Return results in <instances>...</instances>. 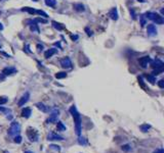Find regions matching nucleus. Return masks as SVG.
Listing matches in <instances>:
<instances>
[{
    "label": "nucleus",
    "instance_id": "nucleus-1",
    "mask_svg": "<svg viewBox=\"0 0 164 153\" xmlns=\"http://www.w3.org/2000/svg\"><path fill=\"white\" fill-rule=\"evenodd\" d=\"M70 113L72 114L73 118H74V123H75V131H76V135L78 137L81 135V129H82V123H81V115L78 112L77 108L75 105H72L69 109Z\"/></svg>",
    "mask_w": 164,
    "mask_h": 153
},
{
    "label": "nucleus",
    "instance_id": "nucleus-2",
    "mask_svg": "<svg viewBox=\"0 0 164 153\" xmlns=\"http://www.w3.org/2000/svg\"><path fill=\"white\" fill-rule=\"evenodd\" d=\"M145 17L146 18H149V19H151V20H153L154 23H156L157 25H162L163 23H164V19H163V16L162 15H160V14H158L157 12H146L145 14Z\"/></svg>",
    "mask_w": 164,
    "mask_h": 153
},
{
    "label": "nucleus",
    "instance_id": "nucleus-3",
    "mask_svg": "<svg viewBox=\"0 0 164 153\" xmlns=\"http://www.w3.org/2000/svg\"><path fill=\"white\" fill-rule=\"evenodd\" d=\"M20 131H21V126H20V124H19L18 122H15V121H14L12 124H10V128H9V130H8V135L15 137V136L19 135Z\"/></svg>",
    "mask_w": 164,
    "mask_h": 153
},
{
    "label": "nucleus",
    "instance_id": "nucleus-4",
    "mask_svg": "<svg viewBox=\"0 0 164 153\" xmlns=\"http://www.w3.org/2000/svg\"><path fill=\"white\" fill-rule=\"evenodd\" d=\"M60 116V110L58 108H53L51 113L49 114V117L47 118V123L49 124H53V123H57L58 122V118Z\"/></svg>",
    "mask_w": 164,
    "mask_h": 153
},
{
    "label": "nucleus",
    "instance_id": "nucleus-5",
    "mask_svg": "<svg viewBox=\"0 0 164 153\" xmlns=\"http://www.w3.org/2000/svg\"><path fill=\"white\" fill-rule=\"evenodd\" d=\"M27 135H28L30 141H32V142H37L38 139H39V135H38V133H37L36 130L29 129L28 132H27Z\"/></svg>",
    "mask_w": 164,
    "mask_h": 153
},
{
    "label": "nucleus",
    "instance_id": "nucleus-6",
    "mask_svg": "<svg viewBox=\"0 0 164 153\" xmlns=\"http://www.w3.org/2000/svg\"><path fill=\"white\" fill-rule=\"evenodd\" d=\"M61 65L62 68L68 70V69H72L73 68V64H72V61L69 57H64L61 59Z\"/></svg>",
    "mask_w": 164,
    "mask_h": 153
},
{
    "label": "nucleus",
    "instance_id": "nucleus-7",
    "mask_svg": "<svg viewBox=\"0 0 164 153\" xmlns=\"http://www.w3.org/2000/svg\"><path fill=\"white\" fill-rule=\"evenodd\" d=\"M152 61L151 57L150 56H143V57H140L138 59V62H139V65L143 69H146L148 67V63H150Z\"/></svg>",
    "mask_w": 164,
    "mask_h": 153
},
{
    "label": "nucleus",
    "instance_id": "nucleus-8",
    "mask_svg": "<svg viewBox=\"0 0 164 153\" xmlns=\"http://www.w3.org/2000/svg\"><path fill=\"white\" fill-rule=\"evenodd\" d=\"M27 23L28 24H30L29 26H30V30L33 32V33H40V30H39V27H38V25H37V23H35L34 20H30V19H28L27 20Z\"/></svg>",
    "mask_w": 164,
    "mask_h": 153
},
{
    "label": "nucleus",
    "instance_id": "nucleus-9",
    "mask_svg": "<svg viewBox=\"0 0 164 153\" xmlns=\"http://www.w3.org/2000/svg\"><path fill=\"white\" fill-rule=\"evenodd\" d=\"M29 99H30V93H29V92H26L23 96L21 97L20 101L18 102V105H19V106H23V105H25V104L29 101Z\"/></svg>",
    "mask_w": 164,
    "mask_h": 153
},
{
    "label": "nucleus",
    "instance_id": "nucleus-10",
    "mask_svg": "<svg viewBox=\"0 0 164 153\" xmlns=\"http://www.w3.org/2000/svg\"><path fill=\"white\" fill-rule=\"evenodd\" d=\"M147 33H148L149 36H156L157 29H156L155 25H153V24L148 25V27H147Z\"/></svg>",
    "mask_w": 164,
    "mask_h": 153
},
{
    "label": "nucleus",
    "instance_id": "nucleus-11",
    "mask_svg": "<svg viewBox=\"0 0 164 153\" xmlns=\"http://www.w3.org/2000/svg\"><path fill=\"white\" fill-rule=\"evenodd\" d=\"M150 63H151V67L154 69V70H155V69L164 68V63H163V61L160 60V59H155L154 61H151Z\"/></svg>",
    "mask_w": 164,
    "mask_h": 153
},
{
    "label": "nucleus",
    "instance_id": "nucleus-12",
    "mask_svg": "<svg viewBox=\"0 0 164 153\" xmlns=\"http://www.w3.org/2000/svg\"><path fill=\"white\" fill-rule=\"evenodd\" d=\"M47 140L48 141H56V140H59V141H62L64 140V138L58 134H54V133H49L47 135Z\"/></svg>",
    "mask_w": 164,
    "mask_h": 153
},
{
    "label": "nucleus",
    "instance_id": "nucleus-13",
    "mask_svg": "<svg viewBox=\"0 0 164 153\" xmlns=\"http://www.w3.org/2000/svg\"><path fill=\"white\" fill-rule=\"evenodd\" d=\"M17 73V69L16 68H5L2 70V75L4 76H10V75H14Z\"/></svg>",
    "mask_w": 164,
    "mask_h": 153
},
{
    "label": "nucleus",
    "instance_id": "nucleus-14",
    "mask_svg": "<svg viewBox=\"0 0 164 153\" xmlns=\"http://www.w3.org/2000/svg\"><path fill=\"white\" fill-rule=\"evenodd\" d=\"M109 16H110L113 20H117L118 19V11H117V8L114 7L110 10V12H109Z\"/></svg>",
    "mask_w": 164,
    "mask_h": 153
},
{
    "label": "nucleus",
    "instance_id": "nucleus-15",
    "mask_svg": "<svg viewBox=\"0 0 164 153\" xmlns=\"http://www.w3.org/2000/svg\"><path fill=\"white\" fill-rule=\"evenodd\" d=\"M57 49L56 48H50V49H48L47 51H45L44 52V57L45 58H49V57H51L52 55H54V54L57 53Z\"/></svg>",
    "mask_w": 164,
    "mask_h": 153
},
{
    "label": "nucleus",
    "instance_id": "nucleus-16",
    "mask_svg": "<svg viewBox=\"0 0 164 153\" xmlns=\"http://www.w3.org/2000/svg\"><path fill=\"white\" fill-rule=\"evenodd\" d=\"M36 107L39 109V110H41L42 112H47V111H48V107H47L45 104L41 103V102L36 103Z\"/></svg>",
    "mask_w": 164,
    "mask_h": 153
},
{
    "label": "nucleus",
    "instance_id": "nucleus-17",
    "mask_svg": "<svg viewBox=\"0 0 164 153\" xmlns=\"http://www.w3.org/2000/svg\"><path fill=\"white\" fill-rule=\"evenodd\" d=\"M31 113H32V111H31V108L26 107L25 109H23V111H22V116L25 117V118H28V117H30V116H31Z\"/></svg>",
    "mask_w": 164,
    "mask_h": 153
},
{
    "label": "nucleus",
    "instance_id": "nucleus-18",
    "mask_svg": "<svg viewBox=\"0 0 164 153\" xmlns=\"http://www.w3.org/2000/svg\"><path fill=\"white\" fill-rule=\"evenodd\" d=\"M73 7L75 10H77V11H84L85 10V7L82 3H75V4H73Z\"/></svg>",
    "mask_w": 164,
    "mask_h": 153
},
{
    "label": "nucleus",
    "instance_id": "nucleus-19",
    "mask_svg": "<svg viewBox=\"0 0 164 153\" xmlns=\"http://www.w3.org/2000/svg\"><path fill=\"white\" fill-rule=\"evenodd\" d=\"M51 24H52V26H53L54 28H56L57 30H59V31H62V30L65 29V27L62 26V24L58 23V21H56V20H52V21H51Z\"/></svg>",
    "mask_w": 164,
    "mask_h": 153
},
{
    "label": "nucleus",
    "instance_id": "nucleus-20",
    "mask_svg": "<svg viewBox=\"0 0 164 153\" xmlns=\"http://www.w3.org/2000/svg\"><path fill=\"white\" fill-rule=\"evenodd\" d=\"M22 10H23V11H27L30 14H36V9L32 8V7H24V8H22Z\"/></svg>",
    "mask_w": 164,
    "mask_h": 153
},
{
    "label": "nucleus",
    "instance_id": "nucleus-21",
    "mask_svg": "<svg viewBox=\"0 0 164 153\" xmlns=\"http://www.w3.org/2000/svg\"><path fill=\"white\" fill-rule=\"evenodd\" d=\"M57 130L60 131V132H65L66 130H67V128H66V126L62 123V122H58V126H57Z\"/></svg>",
    "mask_w": 164,
    "mask_h": 153
},
{
    "label": "nucleus",
    "instance_id": "nucleus-22",
    "mask_svg": "<svg viewBox=\"0 0 164 153\" xmlns=\"http://www.w3.org/2000/svg\"><path fill=\"white\" fill-rule=\"evenodd\" d=\"M146 79L148 80V82H150L151 84H155L156 82V78H155V76H152V75H146Z\"/></svg>",
    "mask_w": 164,
    "mask_h": 153
},
{
    "label": "nucleus",
    "instance_id": "nucleus-23",
    "mask_svg": "<svg viewBox=\"0 0 164 153\" xmlns=\"http://www.w3.org/2000/svg\"><path fill=\"white\" fill-rule=\"evenodd\" d=\"M139 129H140V131H141L143 133H146V132H148V131L151 129V126L148 125V124H144V125H141V126L139 127Z\"/></svg>",
    "mask_w": 164,
    "mask_h": 153
},
{
    "label": "nucleus",
    "instance_id": "nucleus-24",
    "mask_svg": "<svg viewBox=\"0 0 164 153\" xmlns=\"http://www.w3.org/2000/svg\"><path fill=\"white\" fill-rule=\"evenodd\" d=\"M45 4L49 7H54L57 5V0H44Z\"/></svg>",
    "mask_w": 164,
    "mask_h": 153
},
{
    "label": "nucleus",
    "instance_id": "nucleus-25",
    "mask_svg": "<svg viewBox=\"0 0 164 153\" xmlns=\"http://www.w3.org/2000/svg\"><path fill=\"white\" fill-rule=\"evenodd\" d=\"M66 76H67V73L66 72H60V73L56 74L57 79H64V78H66Z\"/></svg>",
    "mask_w": 164,
    "mask_h": 153
},
{
    "label": "nucleus",
    "instance_id": "nucleus-26",
    "mask_svg": "<svg viewBox=\"0 0 164 153\" xmlns=\"http://www.w3.org/2000/svg\"><path fill=\"white\" fill-rule=\"evenodd\" d=\"M161 73H163V68H160V69H155L154 71L152 72V76H158V75H160Z\"/></svg>",
    "mask_w": 164,
    "mask_h": 153
},
{
    "label": "nucleus",
    "instance_id": "nucleus-27",
    "mask_svg": "<svg viewBox=\"0 0 164 153\" xmlns=\"http://www.w3.org/2000/svg\"><path fill=\"white\" fill-rule=\"evenodd\" d=\"M78 143L80 144V145H86L87 144V141H86V139L85 138H83V137H80L79 136V138H78Z\"/></svg>",
    "mask_w": 164,
    "mask_h": 153
},
{
    "label": "nucleus",
    "instance_id": "nucleus-28",
    "mask_svg": "<svg viewBox=\"0 0 164 153\" xmlns=\"http://www.w3.org/2000/svg\"><path fill=\"white\" fill-rule=\"evenodd\" d=\"M36 14H39V15H42V16H44L45 18L48 17V14L46 12H44L43 10H36Z\"/></svg>",
    "mask_w": 164,
    "mask_h": 153
},
{
    "label": "nucleus",
    "instance_id": "nucleus-29",
    "mask_svg": "<svg viewBox=\"0 0 164 153\" xmlns=\"http://www.w3.org/2000/svg\"><path fill=\"white\" fill-rule=\"evenodd\" d=\"M34 21H35V23H42V24H46V23H47L46 19L41 18V17H36V18L34 19Z\"/></svg>",
    "mask_w": 164,
    "mask_h": 153
},
{
    "label": "nucleus",
    "instance_id": "nucleus-30",
    "mask_svg": "<svg viewBox=\"0 0 164 153\" xmlns=\"http://www.w3.org/2000/svg\"><path fill=\"white\" fill-rule=\"evenodd\" d=\"M139 18H140V26L144 27V26L146 25V17H145V15L141 14V15L139 16Z\"/></svg>",
    "mask_w": 164,
    "mask_h": 153
},
{
    "label": "nucleus",
    "instance_id": "nucleus-31",
    "mask_svg": "<svg viewBox=\"0 0 164 153\" xmlns=\"http://www.w3.org/2000/svg\"><path fill=\"white\" fill-rule=\"evenodd\" d=\"M121 149H122L123 151H125V152H129V151L131 150V147H130V145L126 144V145H123V146L121 147Z\"/></svg>",
    "mask_w": 164,
    "mask_h": 153
},
{
    "label": "nucleus",
    "instance_id": "nucleus-32",
    "mask_svg": "<svg viewBox=\"0 0 164 153\" xmlns=\"http://www.w3.org/2000/svg\"><path fill=\"white\" fill-rule=\"evenodd\" d=\"M14 141H15V143L20 144V143H22V137H21V136H19V135H17V136H15Z\"/></svg>",
    "mask_w": 164,
    "mask_h": 153
},
{
    "label": "nucleus",
    "instance_id": "nucleus-33",
    "mask_svg": "<svg viewBox=\"0 0 164 153\" xmlns=\"http://www.w3.org/2000/svg\"><path fill=\"white\" fill-rule=\"evenodd\" d=\"M7 101H8V98H6V97H0V105H3L5 103H7Z\"/></svg>",
    "mask_w": 164,
    "mask_h": 153
},
{
    "label": "nucleus",
    "instance_id": "nucleus-34",
    "mask_svg": "<svg viewBox=\"0 0 164 153\" xmlns=\"http://www.w3.org/2000/svg\"><path fill=\"white\" fill-rule=\"evenodd\" d=\"M138 84L140 85V87L143 89H146V86L144 84V81H143V78H141V76H138Z\"/></svg>",
    "mask_w": 164,
    "mask_h": 153
},
{
    "label": "nucleus",
    "instance_id": "nucleus-35",
    "mask_svg": "<svg viewBox=\"0 0 164 153\" xmlns=\"http://www.w3.org/2000/svg\"><path fill=\"white\" fill-rule=\"evenodd\" d=\"M0 111H3V112H6V113L12 112V110H10L9 108H3V107H0Z\"/></svg>",
    "mask_w": 164,
    "mask_h": 153
},
{
    "label": "nucleus",
    "instance_id": "nucleus-36",
    "mask_svg": "<svg viewBox=\"0 0 164 153\" xmlns=\"http://www.w3.org/2000/svg\"><path fill=\"white\" fill-rule=\"evenodd\" d=\"M130 14H131V16H132V18L133 19H135L136 18V15H135V12H134V10H133V8H130Z\"/></svg>",
    "mask_w": 164,
    "mask_h": 153
},
{
    "label": "nucleus",
    "instance_id": "nucleus-37",
    "mask_svg": "<svg viewBox=\"0 0 164 153\" xmlns=\"http://www.w3.org/2000/svg\"><path fill=\"white\" fill-rule=\"evenodd\" d=\"M51 149H54V150H57V151H61V148H60V146H58V145H50L49 146Z\"/></svg>",
    "mask_w": 164,
    "mask_h": 153
},
{
    "label": "nucleus",
    "instance_id": "nucleus-38",
    "mask_svg": "<svg viewBox=\"0 0 164 153\" xmlns=\"http://www.w3.org/2000/svg\"><path fill=\"white\" fill-rule=\"evenodd\" d=\"M158 86L160 87L161 89H163V88H164V80H160V81H158Z\"/></svg>",
    "mask_w": 164,
    "mask_h": 153
},
{
    "label": "nucleus",
    "instance_id": "nucleus-39",
    "mask_svg": "<svg viewBox=\"0 0 164 153\" xmlns=\"http://www.w3.org/2000/svg\"><path fill=\"white\" fill-rule=\"evenodd\" d=\"M85 32H86V34L88 35V36H92V32L88 28H85Z\"/></svg>",
    "mask_w": 164,
    "mask_h": 153
},
{
    "label": "nucleus",
    "instance_id": "nucleus-40",
    "mask_svg": "<svg viewBox=\"0 0 164 153\" xmlns=\"http://www.w3.org/2000/svg\"><path fill=\"white\" fill-rule=\"evenodd\" d=\"M42 50H43V46L40 45V44H38V45H37V51H38V52H41Z\"/></svg>",
    "mask_w": 164,
    "mask_h": 153
},
{
    "label": "nucleus",
    "instance_id": "nucleus-41",
    "mask_svg": "<svg viewBox=\"0 0 164 153\" xmlns=\"http://www.w3.org/2000/svg\"><path fill=\"white\" fill-rule=\"evenodd\" d=\"M154 153H164L163 152V148H159V149H156L154 151Z\"/></svg>",
    "mask_w": 164,
    "mask_h": 153
},
{
    "label": "nucleus",
    "instance_id": "nucleus-42",
    "mask_svg": "<svg viewBox=\"0 0 164 153\" xmlns=\"http://www.w3.org/2000/svg\"><path fill=\"white\" fill-rule=\"evenodd\" d=\"M29 48H30V46H29V45H28V44H27V45H26V46H25V50H26V51H27V52H28V53H30V52H31V50H30V49H29Z\"/></svg>",
    "mask_w": 164,
    "mask_h": 153
},
{
    "label": "nucleus",
    "instance_id": "nucleus-43",
    "mask_svg": "<svg viewBox=\"0 0 164 153\" xmlns=\"http://www.w3.org/2000/svg\"><path fill=\"white\" fill-rule=\"evenodd\" d=\"M54 46H58L60 49H62V46H61V43L60 42H56V43H54Z\"/></svg>",
    "mask_w": 164,
    "mask_h": 153
},
{
    "label": "nucleus",
    "instance_id": "nucleus-44",
    "mask_svg": "<svg viewBox=\"0 0 164 153\" xmlns=\"http://www.w3.org/2000/svg\"><path fill=\"white\" fill-rule=\"evenodd\" d=\"M1 54H2V55H4V56H6V57H12V55H9V54H7L5 52H1Z\"/></svg>",
    "mask_w": 164,
    "mask_h": 153
},
{
    "label": "nucleus",
    "instance_id": "nucleus-45",
    "mask_svg": "<svg viewBox=\"0 0 164 153\" xmlns=\"http://www.w3.org/2000/svg\"><path fill=\"white\" fill-rule=\"evenodd\" d=\"M72 39H73V40H77V39H78V36H77V35H76V36H72Z\"/></svg>",
    "mask_w": 164,
    "mask_h": 153
},
{
    "label": "nucleus",
    "instance_id": "nucleus-46",
    "mask_svg": "<svg viewBox=\"0 0 164 153\" xmlns=\"http://www.w3.org/2000/svg\"><path fill=\"white\" fill-rule=\"evenodd\" d=\"M3 30V26H2V24L0 23V31H2Z\"/></svg>",
    "mask_w": 164,
    "mask_h": 153
},
{
    "label": "nucleus",
    "instance_id": "nucleus-47",
    "mask_svg": "<svg viewBox=\"0 0 164 153\" xmlns=\"http://www.w3.org/2000/svg\"><path fill=\"white\" fill-rule=\"evenodd\" d=\"M24 153H33V152H32V151H25Z\"/></svg>",
    "mask_w": 164,
    "mask_h": 153
},
{
    "label": "nucleus",
    "instance_id": "nucleus-48",
    "mask_svg": "<svg viewBox=\"0 0 164 153\" xmlns=\"http://www.w3.org/2000/svg\"><path fill=\"white\" fill-rule=\"evenodd\" d=\"M138 2H145V0H137Z\"/></svg>",
    "mask_w": 164,
    "mask_h": 153
},
{
    "label": "nucleus",
    "instance_id": "nucleus-49",
    "mask_svg": "<svg viewBox=\"0 0 164 153\" xmlns=\"http://www.w3.org/2000/svg\"><path fill=\"white\" fill-rule=\"evenodd\" d=\"M33 1H35V2H37V1H38V0H33Z\"/></svg>",
    "mask_w": 164,
    "mask_h": 153
},
{
    "label": "nucleus",
    "instance_id": "nucleus-50",
    "mask_svg": "<svg viewBox=\"0 0 164 153\" xmlns=\"http://www.w3.org/2000/svg\"><path fill=\"white\" fill-rule=\"evenodd\" d=\"M0 48H1V45H0Z\"/></svg>",
    "mask_w": 164,
    "mask_h": 153
},
{
    "label": "nucleus",
    "instance_id": "nucleus-51",
    "mask_svg": "<svg viewBox=\"0 0 164 153\" xmlns=\"http://www.w3.org/2000/svg\"><path fill=\"white\" fill-rule=\"evenodd\" d=\"M0 1H1V0H0Z\"/></svg>",
    "mask_w": 164,
    "mask_h": 153
}]
</instances>
